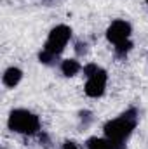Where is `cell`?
Listing matches in <instances>:
<instances>
[{
	"label": "cell",
	"mask_w": 148,
	"mask_h": 149,
	"mask_svg": "<svg viewBox=\"0 0 148 149\" xmlns=\"http://www.w3.org/2000/svg\"><path fill=\"white\" fill-rule=\"evenodd\" d=\"M72 35H73V31L68 24L54 26L45 38V43H44L42 50L38 52V61L44 66H56L59 63V57L65 52L66 45L70 43Z\"/></svg>",
	"instance_id": "1"
},
{
	"label": "cell",
	"mask_w": 148,
	"mask_h": 149,
	"mask_svg": "<svg viewBox=\"0 0 148 149\" xmlns=\"http://www.w3.org/2000/svg\"><path fill=\"white\" fill-rule=\"evenodd\" d=\"M138 121H140V113H138V109L136 108H129V109H125L122 114H118L117 118L108 120L103 125L105 137L115 141L117 144L125 146V142L129 141V137L136 130Z\"/></svg>",
	"instance_id": "2"
},
{
	"label": "cell",
	"mask_w": 148,
	"mask_h": 149,
	"mask_svg": "<svg viewBox=\"0 0 148 149\" xmlns=\"http://www.w3.org/2000/svg\"><path fill=\"white\" fill-rule=\"evenodd\" d=\"M7 127L14 134L21 135H38L42 132L40 128V118L33 111L25 108H16L9 113Z\"/></svg>",
	"instance_id": "3"
},
{
	"label": "cell",
	"mask_w": 148,
	"mask_h": 149,
	"mask_svg": "<svg viewBox=\"0 0 148 149\" xmlns=\"http://www.w3.org/2000/svg\"><path fill=\"white\" fill-rule=\"evenodd\" d=\"M82 71H84V76H85V85H84L85 95L91 97V99L101 97L106 92V85H108L106 70H103L96 63H89V64L84 66Z\"/></svg>",
	"instance_id": "4"
},
{
	"label": "cell",
	"mask_w": 148,
	"mask_h": 149,
	"mask_svg": "<svg viewBox=\"0 0 148 149\" xmlns=\"http://www.w3.org/2000/svg\"><path fill=\"white\" fill-rule=\"evenodd\" d=\"M131 35H132V26L125 19H115V21H111L110 26L106 28V40L110 42L113 47L129 42Z\"/></svg>",
	"instance_id": "5"
},
{
	"label": "cell",
	"mask_w": 148,
	"mask_h": 149,
	"mask_svg": "<svg viewBox=\"0 0 148 149\" xmlns=\"http://www.w3.org/2000/svg\"><path fill=\"white\" fill-rule=\"evenodd\" d=\"M23 80V70L18 66H9L2 74V83L7 88H16Z\"/></svg>",
	"instance_id": "6"
},
{
	"label": "cell",
	"mask_w": 148,
	"mask_h": 149,
	"mask_svg": "<svg viewBox=\"0 0 148 149\" xmlns=\"http://www.w3.org/2000/svg\"><path fill=\"white\" fill-rule=\"evenodd\" d=\"M85 149H125V146L117 144L108 137H89L85 141Z\"/></svg>",
	"instance_id": "7"
},
{
	"label": "cell",
	"mask_w": 148,
	"mask_h": 149,
	"mask_svg": "<svg viewBox=\"0 0 148 149\" xmlns=\"http://www.w3.org/2000/svg\"><path fill=\"white\" fill-rule=\"evenodd\" d=\"M59 70H61V73L65 74L66 78H72V76L80 73L84 70V66L80 64L78 59H63L59 63Z\"/></svg>",
	"instance_id": "8"
},
{
	"label": "cell",
	"mask_w": 148,
	"mask_h": 149,
	"mask_svg": "<svg viewBox=\"0 0 148 149\" xmlns=\"http://www.w3.org/2000/svg\"><path fill=\"white\" fill-rule=\"evenodd\" d=\"M132 47H134L132 40H129V42H125V43H122V45H117V47H113L115 57H117V59H125V57L129 56V52L132 50Z\"/></svg>",
	"instance_id": "9"
},
{
	"label": "cell",
	"mask_w": 148,
	"mask_h": 149,
	"mask_svg": "<svg viewBox=\"0 0 148 149\" xmlns=\"http://www.w3.org/2000/svg\"><path fill=\"white\" fill-rule=\"evenodd\" d=\"M78 121H80V127L82 128H87L91 123H92V113L84 109V111L78 113Z\"/></svg>",
	"instance_id": "10"
},
{
	"label": "cell",
	"mask_w": 148,
	"mask_h": 149,
	"mask_svg": "<svg viewBox=\"0 0 148 149\" xmlns=\"http://www.w3.org/2000/svg\"><path fill=\"white\" fill-rule=\"evenodd\" d=\"M89 52V45H87V42H77L75 43V54H77V57H84L85 54Z\"/></svg>",
	"instance_id": "11"
},
{
	"label": "cell",
	"mask_w": 148,
	"mask_h": 149,
	"mask_svg": "<svg viewBox=\"0 0 148 149\" xmlns=\"http://www.w3.org/2000/svg\"><path fill=\"white\" fill-rule=\"evenodd\" d=\"M38 139H40V144H44L45 148L51 146V139H49V135H47L45 132H40V134H38Z\"/></svg>",
	"instance_id": "12"
},
{
	"label": "cell",
	"mask_w": 148,
	"mask_h": 149,
	"mask_svg": "<svg viewBox=\"0 0 148 149\" xmlns=\"http://www.w3.org/2000/svg\"><path fill=\"white\" fill-rule=\"evenodd\" d=\"M61 149H78V146L75 144L73 141H66V142H63V148Z\"/></svg>",
	"instance_id": "13"
},
{
	"label": "cell",
	"mask_w": 148,
	"mask_h": 149,
	"mask_svg": "<svg viewBox=\"0 0 148 149\" xmlns=\"http://www.w3.org/2000/svg\"><path fill=\"white\" fill-rule=\"evenodd\" d=\"M145 2H147V5H148V0H145Z\"/></svg>",
	"instance_id": "14"
}]
</instances>
